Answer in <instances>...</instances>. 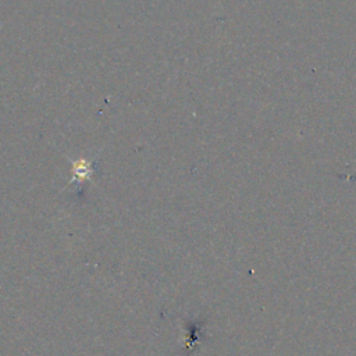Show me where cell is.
Returning <instances> with one entry per match:
<instances>
[{"mask_svg":"<svg viewBox=\"0 0 356 356\" xmlns=\"http://www.w3.org/2000/svg\"><path fill=\"white\" fill-rule=\"evenodd\" d=\"M71 161V179L70 184L75 182L76 185H81L85 181L93 182V163L86 159H78V160H70Z\"/></svg>","mask_w":356,"mask_h":356,"instance_id":"cell-1","label":"cell"}]
</instances>
